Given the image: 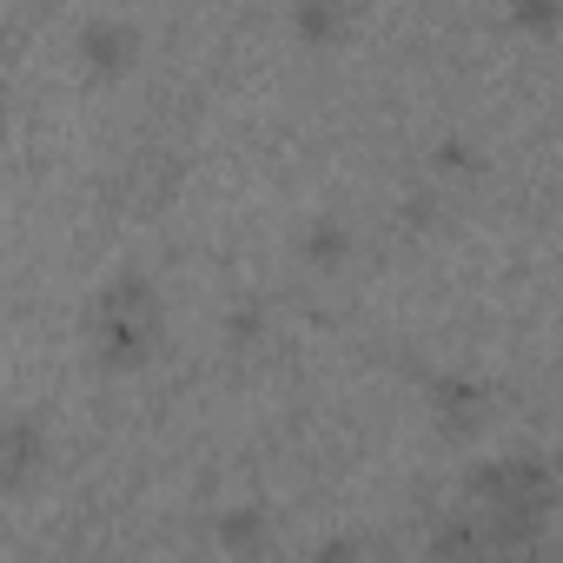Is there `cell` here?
Returning <instances> with one entry per match:
<instances>
[{
  "label": "cell",
  "instance_id": "3",
  "mask_svg": "<svg viewBox=\"0 0 563 563\" xmlns=\"http://www.w3.org/2000/svg\"><path fill=\"white\" fill-rule=\"evenodd\" d=\"M484 385L471 378V372H438L431 385H424V405H431V418H438V431L444 438H471L477 424H484Z\"/></svg>",
  "mask_w": 563,
  "mask_h": 563
},
{
  "label": "cell",
  "instance_id": "5",
  "mask_svg": "<svg viewBox=\"0 0 563 563\" xmlns=\"http://www.w3.org/2000/svg\"><path fill=\"white\" fill-rule=\"evenodd\" d=\"M133 27L126 21H87L80 27V67L93 74V80H113V74H126L133 67Z\"/></svg>",
  "mask_w": 563,
  "mask_h": 563
},
{
  "label": "cell",
  "instance_id": "2",
  "mask_svg": "<svg viewBox=\"0 0 563 563\" xmlns=\"http://www.w3.org/2000/svg\"><path fill=\"white\" fill-rule=\"evenodd\" d=\"M153 345H159V292H153V278L120 272L93 299V352H100V365L133 372L153 358Z\"/></svg>",
  "mask_w": 563,
  "mask_h": 563
},
{
  "label": "cell",
  "instance_id": "8",
  "mask_svg": "<svg viewBox=\"0 0 563 563\" xmlns=\"http://www.w3.org/2000/svg\"><path fill=\"white\" fill-rule=\"evenodd\" d=\"M265 537H272L265 510H232V517L219 523V543H225V550H265Z\"/></svg>",
  "mask_w": 563,
  "mask_h": 563
},
{
  "label": "cell",
  "instance_id": "9",
  "mask_svg": "<svg viewBox=\"0 0 563 563\" xmlns=\"http://www.w3.org/2000/svg\"><path fill=\"white\" fill-rule=\"evenodd\" d=\"M306 252H312V258H325V265H332V258H339V252H345V225H332V219H325V225H312V232H306Z\"/></svg>",
  "mask_w": 563,
  "mask_h": 563
},
{
  "label": "cell",
  "instance_id": "4",
  "mask_svg": "<svg viewBox=\"0 0 563 563\" xmlns=\"http://www.w3.org/2000/svg\"><path fill=\"white\" fill-rule=\"evenodd\" d=\"M47 464V438L34 418H8V431H0V490H27Z\"/></svg>",
  "mask_w": 563,
  "mask_h": 563
},
{
  "label": "cell",
  "instance_id": "6",
  "mask_svg": "<svg viewBox=\"0 0 563 563\" xmlns=\"http://www.w3.org/2000/svg\"><path fill=\"white\" fill-rule=\"evenodd\" d=\"M345 0H292V27H299V41H312V47H332L339 34H345Z\"/></svg>",
  "mask_w": 563,
  "mask_h": 563
},
{
  "label": "cell",
  "instance_id": "1",
  "mask_svg": "<svg viewBox=\"0 0 563 563\" xmlns=\"http://www.w3.org/2000/svg\"><path fill=\"white\" fill-rule=\"evenodd\" d=\"M556 497H563V471H550L530 451H510L471 471V504L490 530V550H537Z\"/></svg>",
  "mask_w": 563,
  "mask_h": 563
},
{
  "label": "cell",
  "instance_id": "10",
  "mask_svg": "<svg viewBox=\"0 0 563 563\" xmlns=\"http://www.w3.org/2000/svg\"><path fill=\"white\" fill-rule=\"evenodd\" d=\"M556 471H563V464H556Z\"/></svg>",
  "mask_w": 563,
  "mask_h": 563
},
{
  "label": "cell",
  "instance_id": "7",
  "mask_svg": "<svg viewBox=\"0 0 563 563\" xmlns=\"http://www.w3.org/2000/svg\"><path fill=\"white\" fill-rule=\"evenodd\" d=\"M510 21L530 34V41H550L563 27V0H510Z\"/></svg>",
  "mask_w": 563,
  "mask_h": 563
}]
</instances>
